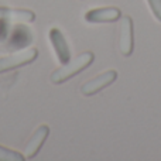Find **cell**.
Instances as JSON below:
<instances>
[{
    "label": "cell",
    "instance_id": "2",
    "mask_svg": "<svg viewBox=\"0 0 161 161\" xmlns=\"http://www.w3.org/2000/svg\"><path fill=\"white\" fill-rule=\"evenodd\" d=\"M37 57H38V50L37 48H28V50L19 51V53L11 54V55L7 57H0V74L30 64Z\"/></svg>",
    "mask_w": 161,
    "mask_h": 161
},
{
    "label": "cell",
    "instance_id": "5",
    "mask_svg": "<svg viewBox=\"0 0 161 161\" xmlns=\"http://www.w3.org/2000/svg\"><path fill=\"white\" fill-rule=\"evenodd\" d=\"M48 134H50V127H48L47 125L38 126V129L34 131V134L31 136V139L28 140V143L24 147V157L25 158L31 160L38 154L40 148L42 147V144H44L45 139L48 137Z\"/></svg>",
    "mask_w": 161,
    "mask_h": 161
},
{
    "label": "cell",
    "instance_id": "9",
    "mask_svg": "<svg viewBox=\"0 0 161 161\" xmlns=\"http://www.w3.org/2000/svg\"><path fill=\"white\" fill-rule=\"evenodd\" d=\"M24 158V154H20L19 151L8 150L0 146V161H23Z\"/></svg>",
    "mask_w": 161,
    "mask_h": 161
},
{
    "label": "cell",
    "instance_id": "6",
    "mask_svg": "<svg viewBox=\"0 0 161 161\" xmlns=\"http://www.w3.org/2000/svg\"><path fill=\"white\" fill-rule=\"evenodd\" d=\"M122 17V11L117 7H102L95 8L85 14L88 23H113Z\"/></svg>",
    "mask_w": 161,
    "mask_h": 161
},
{
    "label": "cell",
    "instance_id": "7",
    "mask_svg": "<svg viewBox=\"0 0 161 161\" xmlns=\"http://www.w3.org/2000/svg\"><path fill=\"white\" fill-rule=\"evenodd\" d=\"M36 14L31 10H20V8L0 7V21L6 23H33Z\"/></svg>",
    "mask_w": 161,
    "mask_h": 161
},
{
    "label": "cell",
    "instance_id": "10",
    "mask_svg": "<svg viewBox=\"0 0 161 161\" xmlns=\"http://www.w3.org/2000/svg\"><path fill=\"white\" fill-rule=\"evenodd\" d=\"M147 3L150 6L151 13L154 14V17L161 23V0H147Z\"/></svg>",
    "mask_w": 161,
    "mask_h": 161
},
{
    "label": "cell",
    "instance_id": "3",
    "mask_svg": "<svg viewBox=\"0 0 161 161\" xmlns=\"http://www.w3.org/2000/svg\"><path fill=\"white\" fill-rule=\"evenodd\" d=\"M117 78V72L113 69L106 71V72L99 74L97 76L89 79L88 82H85L80 86V93L85 95V96H93V95L99 93L100 91L109 86L110 83H113Z\"/></svg>",
    "mask_w": 161,
    "mask_h": 161
},
{
    "label": "cell",
    "instance_id": "1",
    "mask_svg": "<svg viewBox=\"0 0 161 161\" xmlns=\"http://www.w3.org/2000/svg\"><path fill=\"white\" fill-rule=\"evenodd\" d=\"M93 59H95V55L92 53H89V51L80 54L76 58H74L72 61H68L67 64H62V67H59L58 69L54 71L51 74V82L54 85H61V83L67 82L68 79L74 78L76 74L86 69L93 62Z\"/></svg>",
    "mask_w": 161,
    "mask_h": 161
},
{
    "label": "cell",
    "instance_id": "8",
    "mask_svg": "<svg viewBox=\"0 0 161 161\" xmlns=\"http://www.w3.org/2000/svg\"><path fill=\"white\" fill-rule=\"evenodd\" d=\"M50 41L53 44L55 54L58 57L61 64H67L71 58V53H69V47H68L67 41L64 38V34L58 30V28H51L50 30Z\"/></svg>",
    "mask_w": 161,
    "mask_h": 161
},
{
    "label": "cell",
    "instance_id": "4",
    "mask_svg": "<svg viewBox=\"0 0 161 161\" xmlns=\"http://www.w3.org/2000/svg\"><path fill=\"white\" fill-rule=\"evenodd\" d=\"M119 48L122 55L130 57L134 48V37H133V20L130 16H125L120 21V33H119Z\"/></svg>",
    "mask_w": 161,
    "mask_h": 161
}]
</instances>
